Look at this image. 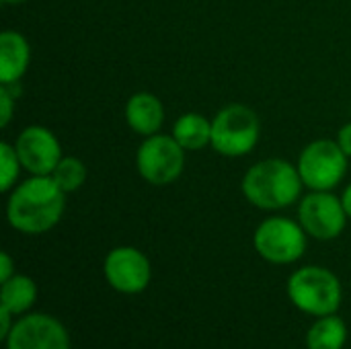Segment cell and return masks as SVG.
Returning <instances> with one entry per match:
<instances>
[{
	"label": "cell",
	"mask_w": 351,
	"mask_h": 349,
	"mask_svg": "<svg viewBox=\"0 0 351 349\" xmlns=\"http://www.w3.org/2000/svg\"><path fill=\"white\" fill-rule=\"evenodd\" d=\"M261 138L259 115L243 105L230 103L212 119V148L224 158H243L255 150Z\"/></svg>",
	"instance_id": "277c9868"
},
{
	"label": "cell",
	"mask_w": 351,
	"mask_h": 349,
	"mask_svg": "<svg viewBox=\"0 0 351 349\" xmlns=\"http://www.w3.org/2000/svg\"><path fill=\"white\" fill-rule=\"evenodd\" d=\"M304 183L294 163L286 158H263L251 165L241 181L243 197L263 212H278L302 197Z\"/></svg>",
	"instance_id": "7a4b0ae2"
},
{
	"label": "cell",
	"mask_w": 351,
	"mask_h": 349,
	"mask_svg": "<svg viewBox=\"0 0 351 349\" xmlns=\"http://www.w3.org/2000/svg\"><path fill=\"white\" fill-rule=\"evenodd\" d=\"M348 163L350 156L339 148L337 140L319 138L300 150L296 169L308 191H333L343 183Z\"/></svg>",
	"instance_id": "5b68a950"
},
{
	"label": "cell",
	"mask_w": 351,
	"mask_h": 349,
	"mask_svg": "<svg viewBox=\"0 0 351 349\" xmlns=\"http://www.w3.org/2000/svg\"><path fill=\"white\" fill-rule=\"evenodd\" d=\"M12 317H14V315H12L6 306L0 304V337H2V341H6V337L10 335V331H12V327H14Z\"/></svg>",
	"instance_id": "ffe728a7"
},
{
	"label": "cell",
	"mask_w": 351,
	"mask_h": 349,
	"mask_svg": "<svg viewBox=\"0 0 351 349\" xmlns=\"http://www.w3.org/2000/svg\"><path fill=\"white\" fill-rule=\"evenodd\" d=\"M14 150L29 175H51L62 160V144L45 125H27L14 140Z\"/></svg>",
	"instance_id": "30bf717a"
},
{
	"label": "cell",
	"mask_w": 351,
	"mask_h": 349,
	"mask_svg": "<svg viewBox=\"0 0 351 349\" xmlns=\"http://www.w3.org/2000/svg\"><path fill=\"white\" fill-rule=\"evenodd\" d=\"M341 204H343V208H346V214H348V218L351 220V183L346 185V189L341 191Z\"/></svg>",
	"instance_id": "603a6c76"
},
{
	"label": "cell",
	"mask_w": 351,
	"mask_h": 349,
	"mask_svg": "<svg viewBox=\"0 0 351 349\" xmlns=\"http://www.w3.org/2000/svg\"><path fill=\"white\" fill-rule=\"evenodd\" d=\"M348 220L341 197L333 191H308L298 202V222L315 241H335Z\"/></svg>",
	"instance_id": "ba28073f"
},
{
	"label": "cell",
	"mask_w": 351,
	"mask_h": 349,
	"mask_svg": "<svg viewBox=\"0 0 351 349\" xmlns=\"http://www.w3.org/2000/svg\"><path fill=\"white\" fill-rule=\"evenodd\" d=\"M348 325L337 315L319 317L306 331V349H343Z\"/></svg>",
	"instance_id": "9a60e30c"
},
{
	"label": "cell",
	"mask_w": 351,
	"mask_h": 349,
	"mask_svg": "<svg viewBox=\"0 0 351 349\" xmlns=\"http://www.w3.org/2000/svg\"><path fill=\"white\" fill-rule=\"evenodd\" d=\"M286 292L290 302L298 311L317 319L337 315L343 300V288L339 278L323 265L298 267L288 278Z\"/></svg>",
	"instance_id": "3957f363"
},
{
	"label": "cell",
	"mask_w": 351,
	"mask_h": 349,
	"mask_svg": "<svg viewBox=\"0 0 351 349\" xmlns=\"http://www.w3.org/2000/svg\"><path fill=\"white\" fill-rule=\"evenodd\" d=\"M123 117L132 132H136L142 138H148L162 130L167 113H165L162 101L156 95L142 91V93L132 95L125 101Z\"/></svg>",
	"instance_id": "7c38bea8"
},
{
	"label": "cell",
	"mask_w": 351,
	"mask_h": 349,
	"mask_svg": "<svg viewBox=\"0 0 351 349\" xmlns=\"http://www.w3.org/2000/svg\"><path fill=\"white\" fill-rule=\"evenodd\" d=\"M37 300V284L23 274H14L10 280L2 282L0 304L6 306L14 317L25 315Z\"/></svg>",
	"instance_id": "2e32d148"
},
{
	"label": "cell",
	"mask_w": 351,
	"mask_h": 349,
	"mask_svg": "<svg viewBox=\"0 0 351 349\" xmlns=\"http://www.w3.org/2000/svg\"><path fill=\"white\" fill-rule=\"evenodd\" d=\"M66 195L51 175H29L8 193L6 220L23 234L49 232L66 212Z\"/></svg>",
	"instance_id": "6da1fadb"
},
{
	"label": "cell",
	"mask_w": 351,
	"mask_h": 349,
	"mask_svg": "<svg viewBox=\"0 0 351 349\" xmlns=\"http://www.w3.org/2000/svg\"><path fill=\"white\" fill-rule=\"evenodd\" d=\"M171 134L187 152L204 150L212 144V119L197 111H187L175 119Z\"/></svg>",
	"instance_id": "5bb4252c"
},
{
	"label": "cell",
	"mask_w": 351,
	"mask_h": 349,
	"mask_svg": "<svg viewBox=\"0 0 351 349\" xmlns=\"http://www.w3.org/2000/svg\"><path fill=\"white\" fill-rule=\"evenodd\" d=\"M107 284L119 294H142L152 280L150 259L136 247H115L103 261Z\"/></svg>",
	"instance_id": "9c48e42d"
},
{
	"label": "cell",
	"mask_w": 351,
	"mask_h": 349,
	"mask_svg": "<svg viewBox=\"0 0 351 349\" xmlns=\"http://www.w3.org/2000/svg\"><path fill=\"white\" fill-rule=\"evenodd\" d=\"M14 274H16V272H14L12 257H10L6 251H2V255H0V284L6 282V280H10Z\"/></svg>",
	"instance_id": "44dd1931"
},
{
	"label": "cell",
	"mask_w": 351,
	"mask_h": 349,
	"mask_svg": "<svg viewBox=\"0 0 351 349\" xmlns=\"http://www.w3.org/2000/svg\"><path fill=\"white\" fill-rule=\"evenodd\" d=\"M308 234L298 220L286 216H269L253 232L257 255L274 265H290L304 257Z\"/></svg>",
	"instance_id": "8992f818"
},
{
	"label": "cell",
	"mask_w": 351,
	"mask_h": 349,
	"mask_svg": "<svg viewBox=\"0 0 351 349\" xmlns=\"http://www.w3.org/2000/svg\"><path fill=\"white\" fill-rule=\"evenodd\" d=\"M31 64V45L14 29L0 33V84H16Z\"/></svg>",
	"instance_id": "4fadbf2b"
},
{
	"label": "cell",
	"mask_w": 351,
	"mask_h": 349,
	"mask_svg": "<svg viewBox=\"0 0 351 349\" xmlns=\"http://www.w3.org/2000/svg\"><path fill=\"white\" fill-rule=\"evenodd\" d=\"M337 144H339V148L348 154L351 158V121H348L346 125H341L339 128V132H337Z\"/></svg>",
	"instance_id": "7402d4cb"
},
{
	"label": "cell",
	"mask_w": 351,
	"mask_h": 349,
	"mask_svg": "<svg viewBox=\"0 0 351 349\" xmlns=\"http://www.w3.org/2000/svg\"><path fill=\"white\" fill-rule=\"evenodd\" d=\"M187 150L173 138V134H154L140 142L136 150L138 175L154 187L175 183L185 171Z\"/></svg>",
	"instance_id": "52a82bcc"
},
{
	"label": "cell",
	"mask_w": 351,
	"mask_h": 349,
	"mask_svg": "<svg viewBox=\"0 0 351 349\" xmlns=\"http://www.w3.org/2000/svg\"><path fill=\"white\" fill-rule=\"evenodd\" d=\"M21 171H23V165L19 160L14 144L0 142V191L2 193L12 191V187L19 183Z\"/></svg>",
	"instance_id": "ac0fdd59"
},
{
	"label": "cell",
	"mask_w": 351,
	"mask_h": 349,
	"mask_svg": "<svg viewBox=\"0 0 351 349\" xmlns=\"http://www.w3.org/2000/svg\"><path fill=\"white\" fill-rule=\"evenodd\" d=\"M2 2H4V4H10V6H12V4H23L25 0H2Z\"/></svg>",
	"instance_id": "cb8c5ba5"
},
{
	"label": "cell",
	"mask_w": 351,
	"mask_h": 349,
	"mask_svg": "<svg viewBox=\"0 0 351 349\" xmlns=\"http://www.w3.org/2000/svg\"><path fill=\"white\" fill-rule=\"evenodd\" d=\"M4 344L6 349H70V335L56 317L33 313L14 323Z\"/></svg>",
	"instance_id": "8fae6325"
},
{
	"label": "cell",
	"mask_w": 351,
	"mask_h": 349,
	"mask_svg": "<svg viewBox=\"0 0 351 349\" xmlns=\"http://www.w3.org/2000/svg\"><path fill=\"white\" fill-rule=\"evenodd\" d=\"M14 99L10 84H0V128H8L14 113Z\"/></svg>",
	"instance_id": "d6986e66"
},
{
	"label": "cell",
	"mask_w": 351,
	"mask_h": 349,
	"mask_svg": "<svg viewBox=\"0 0 351 349\" xmlns=\"http://www.w3.org/2000/svg\"><path fill=\"white\" fill-rule=\"evenodd\" d=\"M51 177L64 193L78 191L86 183V165L76 156H62Z\"/></svg>",
	"instance_id": "e0dca14e"
}]
</instances>
